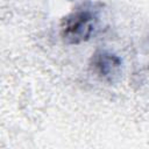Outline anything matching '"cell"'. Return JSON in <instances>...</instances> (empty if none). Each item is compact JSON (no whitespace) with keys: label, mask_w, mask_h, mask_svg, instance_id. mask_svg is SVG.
I'll return each mask as SVG.
<instances>
[{"label":"cell","mask_w":149,"mask_h":149,"mask_svg":"<svg viewBox=\"0 0 149 149\" xmlns=\"http://www.w3.org/2000/svg\"><path fill=\"white\" fill-rule=\"evenodd\" d=\"M95 16L90 10H77L63 19L61 34L65 42L77 44L86 41L94 29Z\"/></svg>","instance_id":"cell-1"},{"label":"cell","mask_w":149,"mask_h":149,"mask_svg":"<svg viewBox=\"0 0 149 149\" xmlns=\"http://www.w3.org/2000/svg\"><path fill=\"white\" fill-rule=\"evenodd\" d=\"M93 65H94V69L97 70L98 74L102 76L104 78H107L115 73L116 69L120 65V61L111 54L100 52L99 55H95Z\"/></svg>","instance_id":"cell-2"}]
</instances>
